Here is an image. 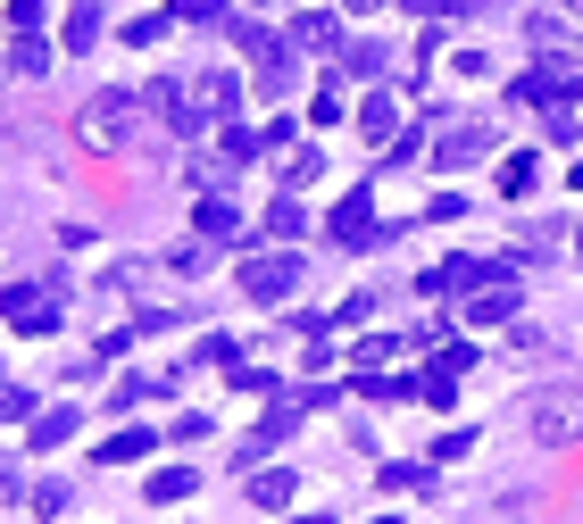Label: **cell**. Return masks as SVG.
<instances>
[{
	"mask_svg": "<svg viewBox=\"0 0 583 524\" xmlns=\"http://www.w3.org/2000/svg\"><path fill=\"white\" fill-rule=\"evenodd\" d=\"M358 400H417V383H400V374H358Z\"/></svg>",
	"mask_w": 583,
	"mask_h": 524,
	"instance_id": "d6986e66",
	"label": "cell"
},
{
	"mask_svg": "<svg viewBox=\"0 0 583 524\" xmlns=\"http://www.w3.org/2000/svg\"><path fill=\"white\" fill-rule=\"evenodd\" d=\"M18 75H51V42L42 34H18Z\"/></svg>",
	"mask_w": 583,
	"mask_h": 524,
	"instance_id": "d4e9b609",
	"label": "cell"
},
{
	"mask_svg": "<svg viewBox=\"0 0 583 524\" xmlns=\"http://www.w3.org/2000/svg\"><path fill=\"white\" fill-rule=\"evenodd\" d=\"M384 358H400V334H376V341H358V374H384Z\"/></svg>",
	"mask_w": 583,
	"mask_h": 524,
	"instance_id": "cb8c5ba5",
	"label": "cell"
},
{
	"mask_svg": "<svg viewBox=\"0 0 583 524\" xmlns=\"http://www.w3.org/2000/svg\"><path fill=\"white\" fill-rule=\"evenodd\" d=\"M201 233H208V242H234V233H242V208H234L226 192H208V200H201Z\"/></svg>",
	"mask_w": 583,
	"mask_h": 524,
	"instance_id": "7c38bea8",
	"label": "cell"
},
{
	"mask_svg": "<svg viewBox=\"0 0 583 524\" xmlns=\"http://www.w3.org/2000/svg\"><path fill=\"white\" fill-rule=\"evenodd\" d=\"M133 133H142V100L133 92H93L76 109V142L84 150H126Z\"/></svg>",
	"mask_w": 583,
	"mask_h": 524,
	"instance_id": "6da1fadb",
	"label": "cell"
},
{
	"mask_svg": "<svg viewBox=\"0 0 583 524\" xmlns=\"http://www.w3.org/2000/svg\"><path fill=\"white\" fill-rule=\"evenodd\" d=\"M484 150H492V125H442V142H433V159H442V167H475Z\"/></svg>",
	"mask_w": 583,
	"mask_h": 524,
	"instance_id": "ba28073f",
	"label": "cell"
},
{
	"mask_svg": "<svg viewBox=\"0 0 583 524\" xmlns=\"http://www.w3.org/2000/svg\"><path fill=\"white\" fill-rule=\"evenodd\" d=\"M292 524H334V516H325V507H317V516H292Z\"/></svg>",
	"mask_w": 583,
	"mask_h": 524,
	"instance_id": "836d02e7",
	"label": "cell"
},
{
	"mask_svg": "<svg viewBox=\"0 0 583 524\" xmlns=\"http://www.w3.org/2000/svg\"><path fill=\"white\" fill-rule=\"evenodd\" d=\"M100 42V0H76L67 9V51H93Z\"/></svg>",
	"mask_w": 583,
	"mask_h": 524,
	"instance_id": "9a60e30c",
	"label": "cell"
},
{
	"mask_svg": "<svg viewBox=\"0 0 583 524\" xmlns=\"http://www.w3.org/2000/svg\"><path fill=\"white\" fill-rule=\"evenodd\" d=\"M467 325H517V292H508V283L467 292Z\"/></svg>",
	"mask_w": 583,
	"mask_h": 524,
	"instance_id": "9c48e42d",
	"label": "cell"
},
{
	"mask_svg": "<svg viewBox=\"0 0 583 524\" xmlns=\"http://www.w3.org/2000/svg\"><path fill=\"white\" fill-rule=\"evenodd\" d=\"M168 266H175V275H184V283H192V275H201V266H208V250H201V242H184V250H175V259H168Z\"/></svg>",
	"mask_w": 583,
	"mask_h": 524,
	"instance_id": "4dcf8cb0",
	"label": "cell"
},
{
	"mask_svg": "<svg viewBox=\"0 0 583 524\" xmlns=\"http://www.w3.org/2000/svg\"><path fill=\"white\" fill-rule=\"evenodd\" d=\"M325 233H334L342 250H367V242H376V192H350V200L325 217Z\"/></svg>",
	"mask_w": 583,
	"mask_h": 524,
	"instance_id": "8992f818",
	"label": "cell"
},
{
	"mask_svg": "<svg viewBox=\"0 0 583 524\" xmlns=\"http://www.w3.org/2000/svg\"><path fill=\"white\" fill-rule=\"evenodd\" d=\"M226 25H234V42H242L250 75H259V92H267V100L292 92V42H276L267 25H250V18H226Z\"/></svg>",
	"mask_w": 583,
	"mask_h": 524,
	"instance_id": "7a4b0ae2",
	"label": "cell"
},
{
	"mask_svg": "<svg viewBox=\"0 0 583 524\" xmlns=\"http://www.w3.org/2000/svg\"><path fill=\"white\" fill-rule=\"evenodd\" d=\"M142 449H151V433H117V441L100 449V467H117V458H142Z\"/></svg>",
	"mask_w": 583,
	"mask_h": 524,
	"instance_id": "484cf974",
	"label": "cell"
},
{
	"mask_svg": "<svg viewBox=\"0 0 583 524\" xmlns=\"http://www.w3.org/2000/svg\"><path fill=\"white\" fill-rule=\"evenodd\" d=\"M42 18H51V0H9V25H18V34H34Z\"/></svg>",
	"mask_w": 583,
	"mask_h": 524,
	"instance_id": "83f0119b",
	"label": "cell"
},
{
	"mask_svg": "<svg viewBox=\"0 0 583 524\" xmlns=\"http://www.w3.org/2000/svg\"><path fill=\"white\" fill-rule=\"evenodd\" d=\"M234 392H250V400H276L283 383H276L267 367H250V358H234Z\"/></svg>",
	"mask_w": 583,
	"mask_h": 524,
	"instance_id": "ac0fdd59",
	"label": "cell"
},
{
	"mask_svg": "<svg viewBox=\"0 0 583 524\" xmlns=\"http://www.w3.org/2000/svg\"><path fill=\"white\" fill-rule=\"evenodd\" d=\"M267 233H276V242H301V233H309V208L301 200H276V208H267Z\"/></svg>",
	"mask_w": 583,
	"mask_h": 524,
	"instance_id": "2e32d148",
	"label": "cell"
},
{
	"mask_svg": "<svg viewBox=\"0 0 583 524\" xmlns=\"http://www.w3.org/2000/svg\"><path fill=\"white\" fill-rule=\"evenodd\" d=\"M18 416H34V392H18V383H0V425H18Z\"/></svg>",
	"mask_w": 583,
	"mask_h": 524,
	"instance_id": "f1b7e54d",
	"label": "cell"
},
{
	"mask_svg": "<svg viewBox=\"0 0 583 524\" xmlns=\"http://www.w3.org/2000/svg\"><path fill=\"white\" fill-rule=\"evenodd\" d=\"M358 125H367V142H392V133H400V109H392V100H367V109H358Z\"/></svg>",
	"mask_w": 583,
	"mask_h": 524,
	"instance_id": "e0dca14e",
	"label": "cell"
},
{
	"mask_svg": "<svg viewBox=\"0 0 583 524\" xmlns=\"http://www.w3.org/2000/svg\"><path fill=\"white\" fill-rule=\"evenodd\" d=\"M292 51H342V25L334 18H317V9H309V18H292Z\"/></svg>",
	"mask_w": 583,
	"mask_h": 524,
	"instance_id": "8fae6325",
	"label": "cell"
},
{
	"mask_svg": "<svg viewBox=\"0 0 583 524\" xmlns=\"http://www.w3.org/2000/svg\"><path fill=\"white\" fill-rule=\"evenodd\" d=\"M342 67H350V75H384V67H392V51H376V42H350V51H342Z\"/></svg>",
	"mask_w": 583,
	"mask_h": 524,
	"instance_id": "7402d4cb",
	"label": "cell"
},
{
	"mask_svg": "<svg viewBox=\"0 0 583 524\" xmlns=\"http://www.w3.org/2000/svg\"><path fill=\"white\" fill-rule=\"evenodd\" d=\"M168 25H175L168 9H159V18H133V25H126V42H133V51H142V42H159V34H168Z\"/></svg>",
	"mask_w": 583,
	"mask_h": 524,
	"instance_id": "f546056e",
	"label": "cell"
},
{
	"mask_svg": "<svg viewBox=\"0 0 583 524\" xmlns=\"http://www.w3.org/2000/svg\"><path fill=\"white\" fill-rule=\"evenodd\" d=\"M350 9H384V0H350Z\"/></svg>",
	"mask_w": 583,
	"mask_h": 524,
	"instance_id": "e575fe53",
	"label": "cell"
},
{
	"mask_svg": "<svg viewBox=\"0 0 583 524\" xmlns=\"http://www.w3.org/2000/svg\"><path fill=\"white\" fill-rule=\"evenodd\" d=\"M384 483H392V491H425L433 474H425V467H384Z\"/></svg>",
	"mask_w": 583,
	"mask_h": 524,
	"instance_id": "1f68e13d",
	"label": "cell"
},
{
	"mask_svg": "<svg viewBox=\"0 0 583 524\" xmlns=\"http://www.w3.org/2000/svg\"><path fill=\"white\" fill-rule=\"evenodd\" d=\"M242 491H250V500H259V507H292V491H301V474H292V467H259V474H242Z\"/></svg>",
	"mask_w": 583,
	"mask_h": 524,
	"instance_id": "30bf717a",
	"label": "cell"
},
{
	"mask_svg": "<svg viewBox=\"0 0 583 524\" xmlns=\"http://www.w3.org/2000/svg\"><path fill=\"white\" fill-rule=\"evenodd\" d=\"M276 175H283V184H309V175H325V150L283 142V150H276Z\"/></svg>",
	"mask_w": 583,
	"mask_h": 524,
	"instance_id": "4fadbf2b",
	"label": "cell"
},
{
	"mask_svg": "<svg viewBox=\"0 0 583 524\" xmlns=\"http://www.w3.org/2000/svg\"><path fill=\"white\" fill-rule=\"evenodd\" d=\"M400 9H417V18H442V9H451V0H400Z\"/></svg>",
	"mask_w": 583,
	"mask_h": 524,
	"instance_id": "d6a6232c",
	"label": "cell"
},
{
	"mask_svg": "<svg viewBox=\"0 0 583 524\" xmlns=\"http://www.w3.org/2000/svg\"><path fill=\"white\" fill-rule=\"evenodd\" d=\"M76 433V408H51V416H34V449H58Z\"/></svg>",
	"mask_w": 583,
	"mask_h": 524,
	"instance_id": "ffe728a7",
	"label": "cell"
},
{
	"mask_svg": "<svg viewBox=\"0 0 583 524\" xmlns=\"http://www.w3.org/2000/svg\"><path fill=\"white\" fill-rule=\"evenodd\" d=\"M168 18H184V25H226V0H168Z\"/></svg>",
	"mask_w": 583,
	"mask_h": 524,
	"instance_id": "44dd1931",
	"label": "cell"
},
{
	"mask_svg": "<svg viewBox=\"0 0 583 524\" xmlns=\"http://www.w3.org/2000/svg\"><path fill=\"white\" fill-rule=\"evenodd\" d=\"M376 524H400V516H376Z\"/></svg>",
	"mask_w": 583,
	"mask_h": 524,
	"instance_id": "d590c367",
	"label": "cell"
},
{
	"mask_svg": "<svg viewBox=\"0 0 583 524\" xmlns=\"http://www.w3.org/2000/svg\"><path fill=\"white\" fill-rule=\"evenodd\" d=\"M234 100H242V75L234 67H217V75L192 84V117H234Z\"/></svg>",
	"mask_w": 583,
	"mask_h": 524,
	"instance_id": "52a82bcc",
	"label": "cell"
},
{
	"mask_svg": "<svg viewBox=\"0 0 583 524\" xmlns=\"http://www.w3.org/2000/svg\"><path fill=\"white\" fill-rule=\"evenodd\" d=\"M467 449H475V433H442V441H433V458H425V467H451V458H467Z\"/></svg>",
	"mask_w": 583,
	"mask_h": 524,
	"instance_id": "4316f807",
	"label": "cell"
},
{
	"mask_svg": "<svg viewBox=\"0 0 583 524\" xmlns=\"http://www.w3.org/2000/svg\"><path fill=\"white\" fill-rule=\"evenodd\" d=\"M533 175H542V167H533L526 150H517V159H500V192H508V200H517V192H533Z\"/></svg>",
	"mask_w": 583,
	"mask_h": 524,
	"instance_id": "603a6c76",
	"label": "cell"
},
{
	"mask_svg": "<svg viewBox=\"0 0 583 524\" xmlns=\"http://www.w3.org/2000/svg\"><path fill=\"white\" fill-rule=\"evenodd\" d=\"M192 491H201V474H192V467H159V474H151V507L192 500Z\"/></svg>",
	"mask_w": 583,
	"mask_h": 524,
	"instance_id": "5bb4252c",
	"label": "cell"
},
{
	"mask_svg": "<svg viewBox=\"0 0 583 524\" xmlns=\"http://www.w3.org/2000/svg\"><path fill=\"white\" fill-rule=\"evenodd\" d=\"M301 275H309L301 250H259V259H242V292H250V299H267V308L301 292Z\"/></svg>",
	"mask_w": 583,
	"mask_h": 524,
	"instance_id": "277c9868",
	"label": "cell"
},
{
	"mask_svg": "<svg viewBox=\"0 0 583 524\" xmlns=\"http://www.w3.org/2000/svg\"><path fill=\"white\" fill-rule=\"evenodd\" d=\"M508 266L500 259H442V266H425L417 275V292H451V299H467V292H484V283H500Z\"/></svg>",
	"mask_w": 583,
	"mask_h": 524,
	"instance_id": "5b68a950",
	"label": "cell"
},
{
	"mask_svg": "<svg viewBox=\"0 0 583 524\" xmlns=\"http://www.w3.org/2000/svg\"><path fill=\"white\" fill-rule=\"evenodd\" d=\"M533 441H542V449L583 441V392H575V383H550V392H533Z\"/></svg>",
	"mask_w": 583,
	"mask_h": 524,
	"instance_id": "3957f363",
	"label": "cell"
}]
</instances>
